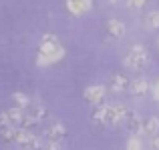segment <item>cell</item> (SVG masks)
<instances>
[{"mask_svg": "<svg viewBox=\"0 0 159 150\" xmlns=\"http://www.w3.org/2000/svg\"><path fill=\"white\" fill-rule=\"evenodd\" d=\"M129 86H131V80L125 74H115L111 78V90L113 92H125V90H129Z\"/></svg>", "mask_w": 159, "mask_h": 150, "instance_id": "52a82bcc", "label": "cell"}, {"mask_svg": "<svg viewBox=\"0 0 159 150\" xmlns=\"http://www.w3.org/2000/svg\"><path fill=\"white\" fill-rule=\"evenodd\" d=\"M44 134L48 136V140H54V142H61L62 138L66 136V128L62 126L61 122H51L44 130Z\"/></svg>", "mask_w": 159, "mask_h": 150, "instance_id": "277c9868", "label": "cell"}, {"mask_svg": "<svg viewBox=\"0 0 159 150\" xmlns=\"http://www.w3.org/2000/svg\"><path fill=\"white\" fill-rule=\"evenodd\" d=\"M151 146H153V150H159V136H153V140H151Z\"/></svg>", "mask_w": 159, "mask_h": 150, "instance_id": "44dd1931", "label": "cell"}, {"mask_svg": "<svg viewBox=\"0 0 159 150\" xmlns=\"http://www.w3.org/2000/svg\"><path fill=\"white\" fill-rule=\"evenodd\" d=\"M147 26L151 28H159V10H153L147 14Z\"/></svg>", "mask_w": 159, "mask_h": 150, "instance_id": "e0dca14e", "label": "cell"}, {"mask_svg": "<svg viewBox=\"0 0 159 150\" xmlns=\"http://www.w3.org/2000/svg\"><path fill=\"white\" fill-rule=\"evenodd\" d=\"M12 100H14L16 106L22 108V110H24V108H30V98H28L26 94H22V92H14V94H12Z\"/></svg>", "mask_w": 159, "mask_h": 150, "instance_id": "9a60e30c", "label": "cell"}, {"mask_svg": "<svg viewBox=\"0 0 159 150\" xmlns=\"http://www.w3.org/2000/svg\"><path fill=\"white\" fill-rule=\"evenodd\" d=\"M6 114H8V120H10L12 126H20V128H22L24 116H26V112H24L22 108L14 106V108H10V110H6Z\"/></svg>", "mask_w": 159, "mask_h": 150, "instance_id": "8fae6325", "label": "cell"}, {"mask_svg": "<svg viewBox=\"0 0 159 150\" xmlns=\"http://www.w3.org/2000/svg\"><path fill=\"white\" fill-rule=\"evenodd\" d=\"M43 150H61V144L54 142V140H48V142L43 146Z\"/></svg>", "mask_w": 159, "mask_h": 150, "instance_id": "d6986e66", "label": "cell"}, {"mask_svg": "<svg viewBox=\"0 0 159 150\" xmlns=\"http://www.w3.org/2000/svg\"><path fill=\"white\" fill-rule=\"evenodd\" d=\"M127 150H141V142L137 136H133V138H129L127 142Z\"/></svg>", "mask_w": 159, "mask_h": 150, "instance_id": "ac0fdd59", "label": "cell"}, {"mask_svg": "<svg viewBox=\"0 0 159 150\" xmlns=\"http://www.w3.org/2000/svg\"><path fill=\"white\" fill-rule=\"evenodd\" d=\"M85 98L89 100L91 104H101L103 98H105V88L103 86H89L85 90Z\"/></svg>", "mask_w": 159, "mask_h": 150, "instance_id": "8992f818", "label": "cell"}, {"mask_svg": "<svg viewBox=\"0 0 159 150\" xmlns=\"http://www.w3.org/2000/svg\"><path fill=\"white\" fill-rule=\"evenodd\" d=\"M127 126L133 134H141V132H145V120L141 118L137 112H131L129 118H127Z\"/></svg>", "mask_w": 159, "mask_h": 150, "instance_id": "5b68a950", "label": "cell"}, {"mask_svg": "<svg viewBox=\"0 0 159 150\" xmlns=\"http://www.w3.org/2000/svg\"><path fill=\"white\" fill-rule=\"evenodd\" d=\"M145 134H149L151 138L159 134V118L157 116H151V118L145 120Z\"/></svg>", "mask_w": 159, "mask_h": 150, "instance_id": "4fadbf2b", "label": "cell"}, {"mask_svg": "<svg viewBox=\"0 0 159 150\" xmlns=\"http://www.w3.org/2000/svg\"><path fill=\"white\" fill-rule=\"evenodd\" d=\"M16 134H18V128L16 126H0V136L6 142H16Z\"/></svg>", "mask_w": 159, "mask_h": 150, "instance_id": "5bb4252c", "label": "cell"}, {"mask_svg": "<svg viewBox=\"0 0 159 150\" xmlns=\"http://www.w3.org/2000/svg\"><path fill=\"white\" fill-rule=\"evenodd\" d=\"M107 30H109V34H111L113 38H123L125 36V24L121 22V20H117V18H111L107 22Z\"/></svg>", "mask_w": 159, "mask_h": 150, "instance_id": "9c48e42d", "label": "cell"}, {"mask_svg": "<svg viewBox=\"0 0 159 150\" xmlns=\"http://www.w3.org/2000/svg\"><path fill=\"white\" fill-rule=\"evenodd\" d=\"M147 62H149V54H147V50L141 46V44L131 46L127 58H125V66L131 68V70H143L145 66H147Z\"/></svg>", "mask_w": 159, "mask_h": 150, "instance_id": "7a4b0ae2", "label": "cell"}, {"mask_svg": "<svg viewBox=\"0 0 159 150\" xmlns=\"http://www.w3.org/2000/svg\"><path fill=\"white\" fill-rule=\"evenodd\" d=\"M129 90H131V94H135V96H143V94H147V90H149L147 78H135V80H131Z\"/></svg>", "mask_w": 159, "mask_h": 150, "instance_id": "ba28073f", "label": "cell"}, {"mask_svg": "<svg viewBox=\"0 0 159 150\" xmlns=\"http://www.w3.org/2000/svg\"><path fill=\"white\" fill-rule=\"evenodd\" d=\"M24 150H26V148H24Z\"/></svg>", "mask_w": 159, "mask_h": 150, "instance_id": "d4e9b609", "label": "cell"}, {"mask_svg": "<svg viewBox=\"0 0 159 150\" xmlns=\"http://www.w3.org/2000/svg\"><path fill=\"white\" fill-rule=\"evenodd\" d=\"M28 114H30V116H34V118L40 122V120H43L44 116H47V110H44V108L40 106V104H34V106H30V112H28Z\"/></svg>", "mask_w": 159, "mask_h": 150, "instance_id": "2e32d148", "label": "cell"}, {"mask_svg": "<svg viewBox=\"0 0 159 150\" xmlns=\"http://www.w3.org/2000/svg\"><path fill=\"white\" fill-rule=\"evenodd\" d=\"M131 112L123 106V104H109V116H107V124H119L123 120L129 118Z\"/></svg>", "mask_w": 159, "mask_h": 150, "instance_id": "3957f363", "label": "cell"}, {"mask_svg": "<svg viewBox=\"0 0 159 150\" xmlns=\"http://www.w3.org/2000/svg\"><path fill=\"white\" fill-rule=\"evenodd\" d=\"M157 44H159V40H157Z\"/></svg>", "mask_w": 159, "mask_h": 150, "instance_id": "cb8c5ba5", "label": "cell"}, {"mask_svg": "<svg viewBox=\"0 0 159 150\" xmlns=\"http://www.w3.org/2000/svg\"><path fill=\"white\" fill-rule=\"evenodd\" d=\"M145 2H147V0H129V6L131 8H143Z\"/></svg>", "mask_w": 159, "mask_h": 150, "instance_id": "ffe728a7", "label": "cell"}, {"mask_svg": "<svg viewBox=\"0 0 159 150\" xmlns=\"http://www.w3.org/2000/svg\"><path fill=\"white\" fill-rule=\"evenodd\" d=\"M66 8L73 14H83L91 8V0H66Z\"/></svg>", "mask_w": 159, "mask_h": 150, "instance_id": "30bf717a", "label": "cell"}, {"mask_svg": "<svg viewBox=\"0 0 159 150\" xmlns=\"http://www.w3.org/2000/svg\"><path fill=\"white\" fill-rule=\"evenodd\" d=\"M111 2H119V0H111Z\"/></svg>", "mask_w": 159, "mask_h": 150, "instance_id": "603a6c76", "label": "cell"}, {"mask_svg": "<svg viewBox=\"0 0 159 150\" xmlns=\"http://www.w3.org/2000/svg\"><path fill=\"white\" fill-rule=\"evenodd\" d=\"M65 50L58 46L57 38L52 34H44L43 42H40V54H39V64H51L62 58Z\"/></svg>", "mask_w": 159, "mask_h": 150, "instance_id": "6da1fadb", "label": "cell"}, {"mask_svg": "<svg viewBox=\"0 0 159 150\" xmlns=\"http://www.w3.org/2000/svg\"><path fill=\"white\" fill-rule=\"evenodd\" d=\"M93 120L95 122H105L107 124V116H109V104H99L97 108L93 110Z\"/></svg>", "mask_w": 159, "mask_h": 150, "instance_id": "7c38bea8", "label": "cell"}, {"mask_svg": "<svg viewBox=\"0 0 159 150\" xmlns=\"http://www.w3.org/2000/svg\"><path fill=\"white\" fill-rule=\"evenodd\" d=\"M153 94H155V98L159 100V80H157V84H155V88H153Z\"/></svg>", "mask_w": 159, "mask_h": 150, "instance_id": "7402d4cb", "label": "cell"}]
</instances>
